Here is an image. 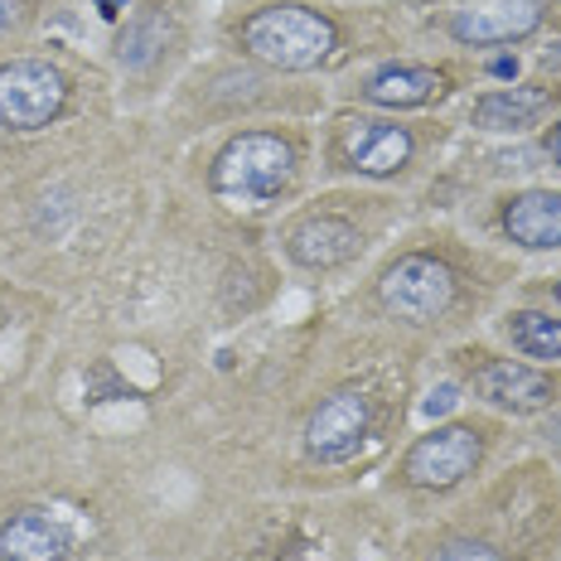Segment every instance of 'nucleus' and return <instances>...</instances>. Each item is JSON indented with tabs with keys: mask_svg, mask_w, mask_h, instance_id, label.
I'll list each match as a JSON object with an SVG mask.
<instances>
[{
	"mask_svg": "<svg viewBox=\"0 0 561 561\" xmlns=\"http://www.w3.org/2000/svg\"><path fill=\"white\" fill-rule=\"evenodd\" d=\"M290 174H296V150H290L286 136L242 131L218 150L208 184L232 208H266L276 194H286Z\"/></svg>",
	"mask_w": 561,
	"mask_h": 561,
	"instance_id": "obj_1",
	"label": "nucleus"
},
{
	"mask_svg": "<svg viewBox=\"0 0 561 561\" xmlns=\"http://www.w3.org/2000/svg\"><path fill=\"white\" fill-rule=\"evenodd\" d=\"M334 25L306 5H266L242 25V49L280 73H306L334 54Z\"/></svg>",
	"mask_w": 561,
	"mask_h": 561,
	"instance_id": "obj_2",
	"label": "nucleus"
},
{
	"mask_svg": "<svg viewBox=\"0 0 561 561\" xmlns=\"http://www.w3.org/2000/svg\"><path fill=\"white\" fill-rule=\"evenodd\" d=\"M68 83L44 58H15L0 68V126L10 131H39L64 112Z\"/></svg>",
	"mask_w": 561,
	"mask_h": 561,
	"instance_id": "obj_3",
	"label": "nucleus"
},
{
	"mask_svg": "<svg viewBox=\"0 0 561 561\" xmlns=\"http://www.w3.org/2000/svg\"><path fill=\"white\" fill-rule=\"evenodd\" d=\"M378 296L397 320H412V324H431L450 310L455 300V276L446 262L436 256H402L397 266H388L378 280Z\"/></svg>",
	"mask_w": 561,
	"mask_h": 561,
	"instance_id": "obj_4",
	"label": "nucleus"
},
{
	"mask_svg": "<svg viewBox=\"0 0 561 561\" xmlns=\"http://www.w3.org/2000/svg\"><path fill=\"white\" fill-rule=\"evenodd\" d=\"M479 455H484V436L474 426H440L407 450L402 474L416 489H455L465 474H474Z\"/></svg>",
	"mask_w": 561,
	"mask_h": 561,
	"instance_id": "obj_5",
	"label": "nucleus"
},
{
	"mask_svg": "<svg viewBox=\"0 0 561 561\" xmlns=\"http://www.w3.org/2000/svg\"><path fill=\"white\" fill-rule=\"evenodd\" d=\"M368 421H373V407L364 392H334L314 407L310 426H306V450L314 460L334 465V460H348L368 436Z\"/></svg>",
	"mask_w": 561,
	"mask_h": 561,
	"instance_id": "obj_6",
	"label": "nucleus"
},
{
	"mask_svg": "<svg viewBox=\"0 0 561 561\" xmlns=\"http://www.w3.org/2000/svg\"><path fill=\"white\" fill-rule=\"evenodd\" d=\"M339 156L358 174H397L412 160V136L397 122H373V116H348L339 126Z\"/></svg>",
	"mask_w": 561,
	"mask_h": 561,
	"instance_id": "obj_7",
	"label": "nucleus"
},
{
	"mask_svg": "<svg viewBox=\"0 0 561 561\" xmlns=\"http://www.w3.org/2000/svg\"><path fill=\"white\" fill-rule=\"evenodd\" d=\"M537 25H542L537 0H484V5L455 10L450 34L460 44H513L523 34H533Z\"/></svg>",
	"mask_w": 561,
	"mask_h": 561,
	"instance_id": "obj_8",
	"label": "nucleus"
},
{
	"mask_svg": "<svg viewBox=\"0 0 561 561\" xmlns=\"http://www.w3.org/2000/svg\"><path fill=\"white\" fill-rule=\"evenodd\" d=\"M474 388L489 407H504V412H542V407L552 402V378H542L537 368L513 364V358L484 364L474 378Z\"/></svg>",
	"mask_w": 561,
	"mask_h": 561,
	"instance_id": "obj_9",
	"label": "nucleus"
},
{
	"mask_svg": "<svg viewBox=\"0 0 561 561\" xmlns=\"http://www.w3.org/2000/svg\"><path fill=\"white\" fill-rule=\"evenodd\" d=\"M358 228L344 224V218H306V224L290 228V256H296L300 266H310V272H330V266H344L358 256Z\"/></svg>",
	"mask_w": 561,
	"mask_h": 561,
	"instance_id": "obj_10",
	"label": "nucleus"
},
{
	"mask_svg": "<svg viewBox=\"0 0 561 561\" xmlns=\"http://www.w3.org/2000/svg\"><path fill=\"white\" fill-rule=\"evenodd\" d=\"M64 557H68V537L44 513L25 508L0 523V561H64Z\"/></svg>",
	"mask_w": 561,
	"mask_h": 561,
	"instance_id": "obj_11",
	"label": "nucleus"
},
{
	"mask_svg": "<svg viewBox=\"0 0 561 561\" xmlns=\"http://www.w3.org/2000/svg\"><path fill=\"white\" fill-rule=\"evenodd\" d=\"M504 228L513 242H523L533 252L561 248V194H547V190L518 194L504 208Z\"/></svg>",
	"mask_w": 561,
	"mask_h": 561,
	"instance_id": "obj_12",
	"label": "nucleus"
},
{
	"mask_svg": "<svg viewBox=\"0 0 561 561\" xmlns=\"http://www.w3.org/2000/svg\"><path fill=\"white\" fill-rule=\"evenodd\" d=\"M364 92H368V102H378V107L407 112V107H426L431 98H440V92H446V78H440L436 68H421V64H392V68H382V73H373Z\"/></svg>",
	"mask_w": 561,
	"mask_h": 561,
	"instance_id": "obj_13",
	"label": "nucleus"
},
{
	"mask_svg": "<svg viewBox=\"0 0 561 561\" xmlns=\"http://www.w3.org/2000/svg\"><path fill=\"white\" fill-rule=\"evenodd\" d=\"M547 107H552L547 88H499L474 102V126H484V131H523Z\"/></svg>",
	"mask_w": 561,
	"mask_h": 561,
	"instance_id": "obj_14",
	"label": "nucleus"
},
{
	"mask_svg": "<svg viewBox=\"0 0 561 561\" xmlns=\"http://www.w3.org/2000/svg\"><path fill=\"white\" fill-rule=\"evenodd\" d=\"M170 34H174V20L160 5L136 10V15L126 20V30L116 34V58H122L126 68H150L160 54H165Z\"/></svg>",
	"mask_w": 561,
	"mask_h": 561,
	"instance_id": "obj_15",
	"label": "nucleus"
},
{
	"mask_svg": "<svg viewBox=\"0 0 561 561\" xmlns=\"http://www.w3.org/2000/svg\"><path fill=\"white\" fill-rule=\"evenodd\" d=\"M508 334L528 358H561V320H552V314L542 310L508 314Z\"/></svg>",
	"mask_w": 561,
	"mask_h": 561,
	"instance_id": "obj_16",
	"label": "nucleus"
},
{
	"mask_svg": "<svg viewBox=\"0 0 561 561\" xmlns=\"http://www.w3.org/2000/svg\"><path fill=\"white\" fill-rule=\"evenodd\" d=\"M431 561H504V557H499L494 547H484V542H446Z\"/></svg>",
	"mask_w": 561,
	"mask_h": 561,
	"instance_id": "obj_17",
	"label": "nucleus"
},
{
	"mask_svg": "<svg viewBox=\"0 0 561 561\" xmlns=\"http://www.w3.org/2000/svg\"><path fill=\"white\" fill-rule=\"evenodd\" d=\"M450 402H455V388H436V392H431V402H426V412L436 416V412H446Z\"/></svg>",
	"mask_w": 561,
	"mask_h": 561,
	"instance_id": "obj_18",
	"label": "nucleus"
},
{
	"mask_svg": "<svg viewBox=\"0 0 561 561\" xmlns=\"http://www.w3.org/2000/svg\"><path fill=\"white\" fill-rule=\"evenodd\" d=\"M92 5H98V15H102V20H116L126 5H131V0H92Z\"/></svg>",
	"mask_w": 561,
	"mask_h": 561,
	"instance_id": "obj_19",
	"label": "nucleus"
},
{
	"mask_svg": "<svg viewBox=\"0 0 561 561\" xmlns=\"http://www.w3.org/2000/svg\"><path fill=\"white\" fill-rule=\"evenodd\" d=\"M20 15V0H0V30H10Z\"/></svg>",
	"mask_w": 561,
	"mask_h": 561,
	"instance_id": "obj_20",
	"label": "nucleus"
},
{
	"mask_svg": "<svg viewBox=\"0 0 561 561\" xmlns=\"http://www.w3.org/2000/svg\"><path fill=\"white\" fill-rule=\"evenodd\" d=\"M489 73H494V78H513V73H518V64H513V58H494V64H489Z\"/></svg>",
	"mask_w": 561,
	"mask_h": 561,
	"instance_id": "obj_21",
	"label": "nucleus"
},
{
	"mask_svg": "<svg viewBox=\"0 0 561 561\" xmlns=\"http://www.w3.org/2000/svg\"><path fill=\"white\" fill-rule=\"evenodd\" d=\"M547 150H552V160H557V165H561V122L552 126V136H547Z\"/></svg>",
	"mask_w": 561,
	"mask_h": 561,
	"instance_id": "obj_22",
	"label": "nucleus"
},
{
	"mask_svg": "<svg viewBox=\"0 0 561 561\" xmlns=\"http://www.w3.org/2000/svg\"><path fill=\"white\" fill-rule=\"evenodd\" d=\"M547 68H552V73H561V44H552V49H547Z\"/></svg>",
	"mask_w": 561,
	"mask_h": 561,
	"instance_id": "obj_23",
	"label": "nucleus"
},
{
	"mask_svg": "<svg viewBox=\"0 0 561 561\" xmlns=\"http://www.w3.org/2000/svg\"><path fill=\"white\" fill-rule=\"evenodd\" d=\"M557 300H561V286H557Z\"/></svg>",
	"mask_w": 561,
	"mask_h": 561,
	"instance_id": "obj_24",
	"label": "nucleus"
}]
</instances>
